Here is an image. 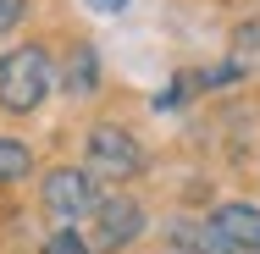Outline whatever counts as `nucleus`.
<instances>
[{
  "label": "nucleus",
  "mask_w": 260,
  "mask_h": 254,
  "mask_svg": "<svg viewBox=\"0 0 260 254\" xmlns=\"http://www.w3.org/2000/svg\"><path fill=\"white\" fill-rule=\"evenodd\" d=\"M50 89H55V72H50V55L39 50V45L6 50V61H0V105L11 116L39 111V105L50 100Z\"/></svg>",
  "instance_id": "1"
},
{
  "label": "nucleus",
  "mask_w": 260,
  "mask_h": 254,
  "mask_svg": "<svg viewBox=\"0 0 260 254\" xmlns=\"http://www.w3.org/2000/svg\"><path fill=\"white\" fill-rule=\"evenodd\" d=\"M39 199L55 221H83V215L100 210V177H89L83 166H55L39 188Z\"/></svg>",
  "instance_id": "2"
},
{
  "label": "nucleus",
  "mask_w": 260,
  "mask_h": 254,
  "mask_svg": "<svg viewBox=\"0 0 260 254\" xmlns=\"http://www.w3.org/2000/svg\"><path fill=\"white\" fill-rule=\"evenodd\" d=\"M144 232V204L139 199H100V210H94V243L100 249H127L133 238Z\"/></svg>",
  "instance_id": "3"
},
{
  "label": "nucleus",
  "mask_w": 260,
  "mask_h": 254,
  "mask_svg": "<svg viewBox=\"0 0 260 254\" xmlns=\"http://www.w3.org/2000/svg\"><path fill=\"white\" fill-rule=\"evenodd\" d=\"M89 160H94L100 171H116V177H127V171L144 166V155H139V144H133V133L116 127V122H100V127L89 133Z\"/></svg>",
  "instance_id": "4"
},
{
  "label": "nucleus",
  "mask_w": 260,
  "mask_h": 254,
  "mask_svg": "<svg viewBox=\"0 0 260 254\" xmlns=\"http://www.w3.org/2000/svg\"><path fill=\"white\" fill-rule=\"evenodd\" d=\"M210 221L227 232V243L238 254H260V204H244V199H227L210 210Z\"/></svg>",
  "instance_id": "5"
},
{
  "label": "nucleus",
  "mask_w": 260,
  "mask_h": 254,
  "mask_svg": "<svg viewBox=\"0 0 260 254\" xmlns=\"http://www.w3.org/2000/svg\"><path fill=\"white\" fill-rule=\"evenodd\" d=\"M166 243H172L177 254H238L233 243H227V232H221L210 215H205V221H188V215L172 221V227H166Z\"/></svg>",
  "instance_id": "6"
},
{
  "label": "nucleus",
  "mask_w": 260,
  "mask_h": 254,
  "mask_svg": "<svg viewBox=\"0 0 260 254\" xmlns=\"http://www.w3.org/2000/svg\"><path fill=\"white\" fill-rule=\"evenodd\" d=\"M61 89H67V94H94V89H100V55L89 50V45H78V50L67 55Z\"/></svg>",
  "instance_id": "7"
},
{
  "label": "nucleus",
  "mask_w": 260,
  "mask_h": 254,
  "mask_svg": "<svg viewBox=\"0 0 260 254\" xmlns=\"http://www.w3.org/2000/svg\"><path fill=\"white\" fill-rule=\"evenodd\" d=\"M34 171V155L22 150L17 138H0V183H22Z\"/></svg>",
  "instance_id": "8"
},
{
  "label": "nucleus",
  "mask_w": 260,
  "mask_h": 254,
  "mask_svg": "<svg viewBox=\"0 0 260 254\" xmlns=\"http://www.w3.org/2000/svg\"><path fill=\"white\" fill-rule=\"evenodd\" d=\"M45 254H94V249H89V243H83V238L67 227V232H55L50 243H45Z\"/></svg>",
  "instance_id": "9"
},
{
  "label": "nucleus",
  "mask_w": 260,
  "mask_h": 254,
  "mask_svg": "<svg viewBox=\"0 0 260 254\" xmlns=\"http://www.w3.org/2000/svg\"><path fill=\"white\" fill-rule=\"evenodd\" d=\"M22 11H28V0H0V33H6V28H17V22H22Z\"/></svg>",
  "instance_id": "10"
},
{
  "label": "nucleus",
  "mask_w": 260,
  "mask_h": 254,
  "mask_svg": "<svg viewBox=\"0 0 260 254\" xmlns=\"http://www.w3.org/2000/svg\"><path fill=\"white\" fill-rule=\"evenodd\" d=\"M89 6H94V11H105V17H111V11H127V0H89Z\"/></svg>",
  "instance_id": "11"
}]
</instances>
